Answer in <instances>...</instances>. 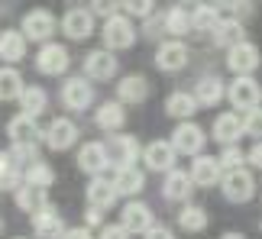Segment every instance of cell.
<instances>
[{
    "mask_svg": "<svg viewBox=\"0 0 262 239\" xmlns=\"http://www.w3.org/2000/svg\"><path fill=\"white\" fill-rule=\"evenodd\" d=\"M104 149H107L110 165L117 168H133V162L139 158V142L133 136H114L110 142H104Z\"/></svg>",
    "mask_w": 262,
    "mask_h": 239,
    "instance_id": "cell-4",
    "label": "cell"
},
{
    "mask_svg": "<svg viewBox=\"0 0 262 239\" xmlns=\"http://www.w3.org/2000/svg\"><path fill=\"white\" fill-rule=\"evenodd\" d=\"M33 230L42 239H58L65 233V223H62V217L55 213V207H42V210L33 213Z\"/></svg>",
    "mask_w": 262,
    "mask_h": 239,
    "instance_id": "cell-16",
    "label": "cell"
},
{
    "mask_svg": "<svg viewBox=\"0 0 262 239\" xmlns=\"http://www.w3.org/2000/svg\"><path fill=\"white\" fill-rule=\"evenodd\" d=\"M224 197L233 204H243L256 194V178L246 172V168H236V172H224Z\"/></svg>",
    "mask_w": 262,
    "mask_h": 239,
    "instance_id": "cell-1",
    "label": "cell"
},
{
    "mask_svg": "<svg viewBox=\"0 0 262 239\" xmlns=\"http://www.w3.org/2000/svg\"><path fill=\"white\" fill-rule=\"evenodd\" d=\"M23 55H26V39L19 36L16 29H4V33H0V58L13 65Z\"/></svg>",
    "mask_w": 262,
    "mask_h": 239,
    "instance_id": "cell-26",
    "label": "cell"
},
{
    "mask_svg": "<svg viewBox=\"0 0 262 239\" xmlns=\"http://www.w3.org/2000/svg\"><path fill=\"white\" fill-rule=\"evenodd\" d=\"M7 168H16V162L10 158V152H0V175H4Z\"/></svg>",
    "mask_w": 262,
    "mask_h": 239,
    "instance_id": "cell-46",
    "label": "cell"
},
{
    "mask_svg": "<svg viewBox=\"0 0 262 239\" xmlns=\"http://www.w3.org/2000/svg\"><path fill=\"white\" fill-rule=\"evenodd\" d=\"M97 126L104 129V133H114V129H120L126 123V113H123V107H120L117 101H107V104H100L97 107Z\"/></svg>",
    "mask_w": 262,
    "mask_h": 239,
    "instance_id": "cell-27",
    "label": "cell"
},
{
    "mask_svg": "<svg viewBox=\"0 0 262 239\" xmlns=\"http://www.w3.org/2000/svg\"><path fill=\"white\" fill-rule=\"evenodd\" d=\"M94 13H100V16H114V13H120V10H117V4H110V0H100V4H94V10H91V16H94Z\"/></svg>",
    "mask_w": 262,
    "mask_h": 239,
    "instance_id": "cell-42",
    "label": "cell"
},
{
    "mask_svg": "<svg viewBox=\"0 0 262 239\" xmlns=\"http://www.w3.org/2000/svg\"><path fill=\"white\" fill-rule=\"evenodd\" d=\"M178 226L181 230H188V233H201L207 226V213H204V207H185V210H178Z\"/></svg>",
    "mask_w": 262,
    "mask_h": 239,
    "instance_id": "cell-35",
    "label": "cell"
},
{
    "mask_svg": "<svg viewBox=\"0 0 262 239\" xmlns=\"http://www.w3.org/2000/svg\"><path fill=\"white\" fill-rule=\"evenodd\" d=\"M175 152H185V155H201V149H204V129L198 123H181L175 133H172V142Z\"/></svg>",
    "mask_w": 262,
    "mask_h": 239,
    "instance_id": "cell-6",
    "label": "cell"
},
{
    "mask_svg": "<svg viewBox=\"0 0 262 239\" xmlns=\"http://www.w3.org/2000/svg\"><path fill=\"white\" fill-rule=\"evenodd\" d=\"M194 110H198V104H194V97H191L188 91H175V94H168V101H165V113H168V116L188 119Z\"/></svg>",
    "mask_w": 262,
    "mask_h": 239,
    "instance_id": "cell-31",
    "label": "cell"
},
{
    "mask_svg": "<svg viewBox=\"0 0 262 239\" xmlns=\"http://www.w3.org/2000/svg\"><path fill=\"white\" fill-rule=\"evenodd\" d=\"M146 165L152 168V172H172L175 168V149L168 146V142H149L146 149Z\"/></svg>",
    "mask_w": 262,
    "mask_h": 239,
    "instance_id": "cell-23",
    "label": "cell"
},
{
    "mask_svg": "<svg viewBox=\"0 0 262 239\" xmlns=\"http://www.w3.org/2000/svg\"><path fill=\"white\" fill-rule=\"evenodd\" d=\"M227 94H230V104H233L236 110H243V113L259 107V84L253 81V78H236Z\"/></svg>",
    "mask_w": 262,
    "mask_h": 239,
    "instance_id": "cell-11",
    "label": "cell"
},
{
    "mask_svg": "<svg viewBox=\"0 0 262 239\" xmlns=\"http://www.w3.org/2000/svg\"><path fill=\"white\" fill-rule=\"evenodd\" d=\"M62 101L68 110H88L91 101H94V87H91L88 78H68L62 84Z\"/></svg>",
    "mask_w": 262,
    "mask_h": 239,
    "instance_id": "cell-5",
    "label": "cell"
},
{
    "mask_svg": "<svg viewBox=\"0 0 262 239\" xmlns=\"http://www.w3.org/2000/svg\"><path fill=\"white\" fill-rule=\"evenodd\" d=\"M19 107H23V116L36 119L49 107V94L39 84H29V87H23V94H19Z\"/></svg>",
    "mask_w": 262,
    "mask_h": 239,
    "instance_id": "cell-25",
    "label": "cell"
},
{
    "mask_svg": "<svg viewBox=\"0 0 262 239\" xmlns=\"http://www.w3.org/2000/svg\"><path fill=\"white\" fill-rule=\"evenodd\" d=\"M75 142H78V126H75L68 116H58V119H52V123H49V129H46V146H49V149L62 152V149L75 146Z\"/></svg>",
    "mask_w": 262,
    "mask_h": 239,
    "instance_id": "cell-9",
    "label": "cell"
},
{
    "mask_svg": "<svg viewBox=\"0 0 262 239\" xmlns=\"http://www.w3.org/2000/svg\"><path fill=\"white\" fill-rule=\"evenodd\" d=\"M227 65H230V71H236L239 78H249L259 68V49L253 42H239L230 49V55H227Z\"/></svg>",
    "mask_w": 262,
    "mask_h": 239,
    "instance_id": "cell-7",
    "label": "cell"
},
{
    "mask_svg": "<svg viewBox=\"0 0 262 239\" xmlns=\"http://www.w3.org/2000/svg\"><path fill=\"white\" fill-rule=\"evenodd\" d=\"M36 68L42 75H62L68 68V49L58 45V42H46L36 55Z\"/></svg>",
    "mask_w": 262,
    "mask_h": 239,
    "instance_id": "cell-10",
    "label": "cell"
},
{
    "mask_svg": "<svg viewBox=\"0 0 262 239\" xmlns=\"http://www.w3.org/2000/svg\"><path fill=\"white\" fill-rule=\"evenodd\" d=\"M62 33L68 39H88L94 33V16H91V10L88 7H72L62 16Z\"/></svg>",
    "mask_w": 262,
    "mask_h": 239,
    "instance_id": "cell-8",
    "label": "cell"
},
{
    "mask_svg": "<svg viewBox=\"0 0 262 239\" xmlns=\"http://www.w3.org/2000/svg\"><path fill=\"white\" fill-rule=\"evenodd\" d=\"M110 184H114L117 194H139L143 184H146V178H143L139 168H117V178Z\"/></svg>",
    "mask_w": 262,
    "mask_h": 239,
    "instance_id": "cell-28",
    "label": "cell"
},
{
    "mask_svg": "<svg viewBox=\"0 0 262 239\" xmlns=\"http://www.w3.org/2000/svg\"><path fill=\"white\" fill-rule=\"evenodd\" d=\"M7 136L13 139V146H36L39 142V126H36V119L19 113L7 123Z\"/></svg>",
    "mask_w": 262,
    "mask_h": 239,
    "instance_id": "cell-17",
    "label": "cell"
},
{
    "mask_svg": "<svg viewBox=\"0 0 262 239\" xmlns=\"http://www.w3.org/2000/svg\"><path fill=\"white\" fill-rule=\"evenodd\" d=\"M0 230H4V220H0Z\"/></svg>",
    "mask_w": 262,
    "mask_h": 239,
    "instance_id": "cell-49",
    "label": "cell"
},
{
    "mask_svg": "<svg viewBox=\"0 0 262 239\" xmlns=\"http://www.w3.org/2000/svg\"><path fill=\"white\" fill-rule=\"evenodd\" d=\"M52 181H55V172H52V165H46V162H33L26 168V175H23V184L39 187V191H49Z\"/></svg>",
    "mask_w": 262,
    "mask_h": 239,
    "instance_id": "cell-33",
    "label": "cell"
},
{
    "mask_svg": "<svg viewBox=\"0 0 262 239\" xmlns=\"http://www.w3.org/2000/svg\"><path fill=\"white\" fill-rule=\"evenodd\" d=\"M146 239H172V233H168L165 226H149V230H146Z\"/></svg>",
    "mask_w": 262,
    "mask_h": 239,
    "instance_id": "cell-44",
    "label": "cell"
},
{
    "mask_svg": "<svg viewBox=\"0 0 262 239\" xmlns=\"http://www.w3.org/2000/svg\"><path fill=\"white\" fill-rule=\"evenodd\" d=\"M16 184H19V172L16 168H7L0 175V191H16Z\"/></svg>",
    "mask_w": 262,
    "mask_h": 239,
    "instance_id": "cell-40",
    "label": "cell"
},
{
    "mask_svg": "<svg viewBox=\"0 0 262 239\" xmlns=\"http://www.w3.org/2000/svg\"><path fill=\"white\" fill-rule=\"evenodd\" d=\"M191 191H194V184H191V178L185 172H178V168H172V172L165 175V184H162V194L168 197V201H188Z\"/></svg>",
    "mask_w": 262,
    "mask_h": 239,
    "instance_id": "cell-24",
    "label": "cell"
},
{
    "mask_svg": "<svg viewBox=\"0 0 262 239\" xmlns=\"http://www.w3.org/2000/svg\"><path fill=\"white\" fill-rule=\"evenodd\" d=\"M123 226L126 233H146L149 226H152V210H149L146 204H139V201H133V204H126L123 207Z\"/></svg>",
    "mask_w": 262,
    "mask_h": 239,
    "instance_id": "cell-20",
    "label": "cell"
},
{
    "mask_svg": "<svg viewBox=\"0 0 262 239\" xmlns=\"http://www.w3.org/2000/svg\"><path fill=\"white\" fill-rule=\"evenodd\" d=\"M210 36H214L217 45H227V49L246 42V29H243V23H236V19H227V16H220V23L214 26V33H210Z\"/></svg>",
    "mask_w": 262,
    "mask_h": 239,
    "instance_id": "cell-21",
    "label": "cell"
},
{
    "mask_svg": "<svg viewBox=\"0 0 262 239\" xmlns=\"http://www.w3.org/2000/svg\"><path fill=\"white\" fill-rule=\"evenodd\" d=\"M239 123H243V133H259V107L256 110H246V116H239Z\"/></svg>",
    "mask_w": 262,
    "mask_h": 239,
    "instance_id": "cell-39",
    "label": "cell"
},
{
    "mask_svg": "<svg viewBox=\"0 0 262 239\" xmlns=\"http://www.w3.org/2000/svg\"><path fill=\"white\" fill-rule=\"evenodd\" d=\"M107 165H110V158H107L104 142H84L81 146V152H78V168L81 172H88L91 178H100V172Z\"/></svg>",
    "mask_w": 262,
    "mask_h": 239,
    "instance_id": "cell-12",
    "label": "cell"
},
{
    "mask_svg": "<svg viewBox=\"0 0 262 239\" xmlns=\"http://www.w3.org/2000/svg\"><path fill=\"white\" fill-rule=\"evenodd\" d=\"M100 220H104V213H100V210H94V207H88V213H84V223H88V226H97Z\"/></svg>",
    "mask_w": 262,
    "mask_h": 239,
    "instance_id": "cell-45",
    "label": "cell"
},
{
    "mask_svg": "<svg viewBox=\"0 0 262 239\" xmlns=\"http://www.w3.org/2000/svg\"><path fill=\"white\" fill-rule=\"evenodd\" d=\"M156 65L162 68V71H181V68L188 65V45L172 39V42H162L156 52Z\"/></svg>",
    "mask_w": 262,
    "mask_h": 239,
    "instance_id": "cell-14",
    "label": "cell"
},
{
    "mask_svg": "<svg viewBox=\"0 0 262 239\" xmlns=\"http://www.w3.org/2000/svg\"><path fill=\"white\" fill-rule=\"evenodd\" d=\"M104 42H107V49H129L136 42V26L126 16L114 13L104 23Z\"/></svg>",
    "mask_w": 262,
    "mask_h": 239,
    "instance_id": "cell-3",
    "label": "cell"
},
{
    "mask_svg": "<svg viewBox=\"0 0 262 239\" xmlns=\"http://www.w3.org/2000/svg\"><path fill=\"white\" fill-rule=\"evenodd\" d=\"M23 78H19L16 68H0V101H16L19 94H23Z\"/></svg>",
    "mask_w": 262,
    "mask_h": 239,
    "instance_id": "cell-32",
    "label": "cell"
},
{
    "mask_svg": "<svg viewBox=\"0 0 262 239\" xmlns=\"http://www.w3.org/2000/svg\"><path fill=\"white\" fill-rule=\"evenodd\" d=\"M19 29H23V39H33V42H46L49 36L55 33V16L49 13V10H29V13L23 16V23H19Z\"/></svg>",
    "mask_w": 262,
    "mask_h": 239,
    "instance_id": "cell-2",
    "label": "cell"
},
{
    "mask_svg": "<svg viewBox=\"0 0 262 239\" xmlns=\"http://www.w3.org/2000/svg\"><path fill=\"white\" fill-rule=\"evenodd\" d=\"M191 97H194V104H201V107H214V104H220V97H224V81L204 78V81H198V91Z\"/></svg>",
    "mask_w": 262,
    "mask_h": 239,
    "instance_id": "cell-30",
    "label": "cell"
},
{
    "mask_svg": "<svg viewBox=\"0 0 262 239\" xmlns=\"http://www.w3.org/2000/svg\"><path fill=\"white\" fill-rule=\"evenodd\" d=\"M246 158H249L253 165H259V162H262V149H259V146H253V152H249Z\"/></svg>",
    "mask_w": 262,
    "mask_h": 239,
    "instance_id": "cell-47",
    "label": "cell"
},
{
    "mask_svg": "<svg viewBox=\"0 0 262 239\" xmlns=\"http://www.w3.org/2000/svg\"><path fill=\"white\" fill-rule=\"evenodd\" d=\"M220 239H246V236H243V233H224Z\"/></svg>",
    "mask_w": 262,
    "mask_h": 239,
    "instance_id": "cell-48",
    "label": "cell"
},
{
    "mask_svg": "<svg viewBox=\"0 0 262 239\" xmlns=\"http://www.w3.org/2000/svg\"><path fill=\"white\" fill-rule=\"evenodd\" d=\"M117 201V191H114V184L107 181V178H91V184H88V204L94 207V210L104 213L110 204Z\"/></svg>",
    "mask_w": 262,
    "mask_h": 239,
    "instance_id": "cell-22",
    "label": "cell"
},
{
    "mask_svg": "<svg viewBox=\"0 0 262 239\" xmlns=\"http://www.w3.org/2000/svg\"><path fill=\"white\" fill-rule=\"evenodd\" d=\"M162 23H165V29L172 36H185V33H191V13L185 7H175V10H168V13L162 16Z\"/></svg>",
    "mask_w": 262,
    "mask_h": 239,
    "instance_id": "cell-36",
    "label": "cell"
},
{
    "mask_svg": "<svg viewBox=\"0 0 262 239\" xmlns=\"http://www.w3.org/2000/svg\"><path fill=\"white\" fill-rule=\"evenodd\" d=\"M220 165H217V158H210V155H198L194 162H191V184H198V187H214L220 184Z\"/></svg>",
    "mask_w": 262,
    "mask_h": 239,
    "instance_id": "cell-15",
    "label": "cell"
},
{
    "mask_svg": "<svg viewBox=\"0 0 262 239\" xmlns=\"http://www.w3.org/2000/svg\"><path fill=\"white\" fill-rule=\"evenodd\" d=\"M100 239H129V233L120 223H114V226H104V230H100Z\"/></svg>",
    "mask_w": 262,
    "mask_h": 239,
    "instance_id": "cell-41",
    "label": "cell"
},
{
    "mask_svg": "<svg viewBox=\"0 0 262 239\" xmlns=\"http://www.w3.org/2000/svg\"><path fill=\"white\" fill-rule=\"evenodd\" d=\"M123 10H126L129 16H152V4H149V0H126ZM129 16H126V19H129Z\"/></svg>",
    "mask_w": 262,
    "mask_h": 239,
    "instance_id": "cell-38",
    "label": "cell"
},
{
    "mask_svg": "<svg viewBox=\"0 0 262 239\" xmlns=\"http://www.w3.org/2000/svg\"><path fill=\"white\" fill-rule=\"evenodd\" d=\"M220 16H224V13H220L217 7H198L194 13H191V33H194V29H198V33H214V26L220 23Z\"/></svg>",
    "mask_w": 262,
    "mask_h": 239,
    "instance_id": "cell-34",
    "label": "cell"
},
{
    "mask_svg": "<svg viewBox=\"0 0 262 239\" xmlns=\"http://www.w3.org/2000/svg\"><path fill=\"white\" fill-rule=\"evenodd\" d=\"M117 97H120L117 104H143L149 97V81L143 75H129L117 84Z\"/></svg>",
    "mask_w": 262,
    "mask_h": 239,
    "instance_id": "cell-19",
    "label": "cell"
},
{
    "mask_svg": "<svg viewBox=\"0 0 262 239\" xmlns=\"http://www.w3.org/2000/svg\"><path fill=\"white\" fill-rule=\"evenodd\" d=\"M243 149L239 146H224V155L217 158V165H220V172H236V168H243Z\"/></svg>",
    "mask_w": 262,
    "mask_h": 239,
    "instance_id": "cell-37",
    "label": "cell"
},
{
    "mask_svg": "<svg viewBox=\"0 0 262 239\" xmlns=\"http://www.w3.org/2000/svg\"><path fill=\"white\" fill-rule=\"evenodd\" d=\"M16 207H19V210L36 213V210H42V207H49V197H46V191H39V187L19 184L16 187Z\"/></svg>",
    "mask_w": 262,
    "mask_h": 239,
    "instance_id": "cell-29",
    "label": "cell"
},
{
    "mask_svg": "<svg viewBox=\"0 0 262 239\" xmlns=\"http://www.w3.org/2000/svg\"><path fill=\"white\" fill-rule=\"evenodd\" d=\"M84 71L88 78H94V81H110V78L117 75V58L107 52V49H94V52H88L84 58Z\"/></svg>",
    "mask_w": 262,
    "mask_h": 239,
    "instance_id": "cell-13",
    "label": "cell"
},
{
    "mask_svg": "<svg viewBox=\"0 0 262 239\" xmlns=\"http://www.w3.org/2000/svg\"><path fill=\"white\" fill-rule=\"evenodd\" d=\"M58 239H91V233H88V226H75V230H65Z\"/></svg>",
    "mask_w": 262,
    "mask_h": 239,
    "instance_id": "cell-43",
    "label": "cell"
},
{
    "mask_svg": "<svg viewBox=\"0 0 262 239\" xmlns=\"http://www.w3.org/2000/svg\"><path fill=\"white\" fill-rule=\"evenodd\" d=\"M239 136H243V123H239V113H220L214 119V139L220 146H236Z\"/></svg>",
    "mask_w": 262,
    "mask_h": 239,
    "instance_id": "cell-18",
    "label": "cell"
}]
</instances>
